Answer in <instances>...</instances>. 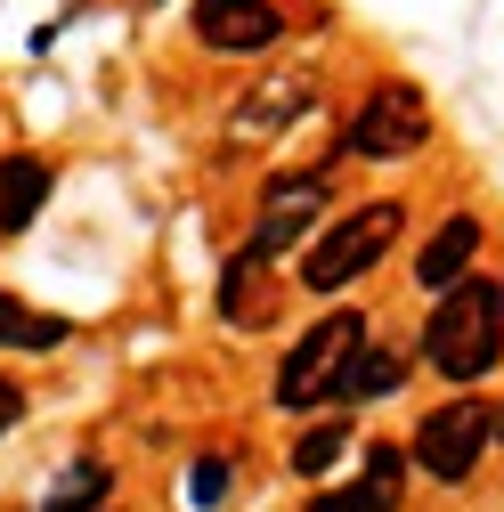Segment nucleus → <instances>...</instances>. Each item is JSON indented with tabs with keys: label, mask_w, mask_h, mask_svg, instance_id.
<instances>
[{
	"label": "nucleus",
	"mask_w": 504,
	"mask_h": 512,
	"mask_svg": "<svg viewBox=\"0 0 504 512\" xmlns=\"http://www.w3.org/2000/svg\"><path fill=\"white\" fill-rule=\"evenodd\" d=\"M504 350V277H456L448 293H439L431 309V326H423V358L431 374H448V382H480Z\"/></svg>",
	"instance_id": "obj_1"
},
{
	"label": "nucleus",
	"mask_w": 504,
	"mask_h": 512,
	"mask_svg": "<svg viewBox=\"0 0 504 512\" xmlns=\"http://www.w3.org/2000/svg\"><path fill=\"white\" fill-rule=\"evenodd\" d=\"M399 220H407V204H366V212H342L318 244L301 252V285L309 293H350L383 252L399 244Z\"/></svg>",
	"instance_id": "obj_2"
},
{
	"label": "nucleus",
	"mask_w": 504,
	"mask_h": 512,
	"mask_svg": "<svg viewBox=\"0 0 504 512\" xmlns=\"http://www.w3.org/2000/svg\"><path fill=\"white\" fill-rule=\"evenodd\" d=\"M358 342H366V317H358V309H334V317H318V326H309V334L285 350V366H277V407H285V415L326 407Z\"/></svg>",
	"instance_id": "obj_3"
},
{
	"label": "nucleus",
	"mask_w": 504,
	"mask_h": 512,
	"mask_svg": "<svg viewBox=\"0 0 504 512\" xmlns=\"http://www.w3.org/2000/svg\"><path fill=\"white\" fill-rule=\"evenodd\" d=\"M423 139H431L423 90L415 82H374L366 106L350 114V131H342V155H358V163H407Z\"/></svg>",
	"instance_id": "obj_4"
},
{
	"label": "nucleus",
	"mask_w": 504,
	"mask_h": 512,
	"mask_svg": "<svg viewBox=\"0 0 504 512\" xmlns=\"http://www.w3.org/2000/svg\"><path fill=\"white\" fill-rule=\"evenodd\" d=\"M496 439V407L488 399H448V407H431L415 423V464L439 480V488H456L480 472V447Z\"/></svg>",
	"instance_id": "obj_5"
},
{
	"label": "nucleus",
	"mask_w": 504,
	"mask_h": 512,
	"mask_svg": "<svg viewBox=\"0 0 504 512\" xmlns=\"http://www.w3.org/2000/svg\"><path fill=\"white\" fill-rule=\"evenodd\" d=\"M318 204H326V179H318V171H309V179H277L269 196H261V220H252L244 252H252V261H285V252L309 236Z\"/></svg>",
	"instance_id": "obj_6"
},
{
	"label": "nucleus",
	"mask_w": 504,
	"mask_h": 512,
	"mask_svg": "<svg viewBox=\"0 0 504 512\" xmlns=\"http://www.w3.org/2000/svg\"><path fill=\"white\" fill-rule=\"evenodd\" d=\"M277 33H285L277 0H196V41L220 57H261Z\"/></svg>",
	"instance_id": "obj_7"
},
{
	"label": "nucleus",
	"mask_w": 504,
	"mask_h": 512,
	"mask_svg": "<svg viewBox=\"0 0 504 512\" xmlns=\"http://www.w3.org/2000/svg\"><path fill=\"white\" fill-rule=\"evenodd\" d=\"M472 252H480V220H472V212H448V220L431 228V244L415 252V285H423V293H448V285L472 269Z\"/></svg>",
	"instance_id": "obj_8"
},
{
	"label": "nucleus",
	"mask_w": 504,
	"mask_h": 512,
	"mask_svg": "<svg viewBox=\"0 0 504 512\" xmlns=\"http://www.w3.org/2000/svg\"><path fill=\"white\" fill-rule=\"evenodd\" d=\"M309 512H399V447H366V472L350 488H326Z\"/></svg>",
	"instance_id": "obj_9"
},
{
	"label": "nucleus",
	"mask_w": 504,
	"mask_h": 512,
	"mask_svg": "<svg viewBox=\"0 0 504 512\" xmlns=\"http://www.w3.org/2000/svg\"><path fill=\"white\" fill-rule=\"evenodd\" d=\"M41 204H49V163L41 155H9L0 163V228L25 236L41 220Z\"/></svg>",
	"instance_id": "obj_10"
},
{
	"label": "nucleus",
	"mask_w": 504,
	"mask_h": 512,
	"mask_svg": "<svg viewBox=\"0 0 504 512\" xmlns=\"http://www.w3.org/2000/svg\"><path fill=\"white\" fill-rule=\"evenodd\" d=\"M309 98H318V82H309V74H269V82H261V98H252V106L236 114V131H244V139L285 131L293 114H309Z\"/></svg>",
	"instance_id": "obj_11"
},
{
	"label": "nucleus",
	"mask_w": 504,
	"mask_h": 512,
	"mask_svg": "<svg viewBox=\"0 0 504 512\" xmlns=\"http://www.w3.org/2000/svg\"><path fill=\"white\" fill-rule=\"evenodd\" d=\"M74 326L66 317H49V309H25L17 293H0V350H25V358H49V350H66Z\"/></svg>",
	"instance_id": "obj_12"
},
{
	"label": "nucleus",
	"mask_w": 504,
	"mask_h": 512,
	"mask_svg": "<svg viewBox=\"0 0 504 512\" xmlns=\"http://www.w3.org/2000/svg\"><path fill=\"white\" fill-rule=\"evenodd\" d=\"M383 391H399V358L374 350V342H358L350 366H342V382H334V399H383Z\"/></svg>",
	"instance_id": "obj_13"
},
{
	"label": "nucleus",
	"mask_w": 504,
	"mask_h": 512,
	"mask_svg": "<svg viewBox=\"0 0 504 512\" xmlns=\"http://www.w3.org/2000/svg\"><path fill=\"white\" fill-rule=\"evenodd\" d=\"M261 269H269V261H252V252H236V261H228V285H220V317H236V326H261V317H269Z\"/></svg>",
	"instance_id": "obj_14"
},
{
	"label": "nucleus",
	"mask_w": 504,
	"mask_h": 512,
	"mask_svg": "<svg viewBox=\"0 0 504 512\" xmlns=\"http://www.w3.org/2000/svg\"><path fill=\"white\" fill-rule=\"evenodd\" d=\"M342 456H350V431H342V423H318V431L293 439V472H301V480H309V472H334Z\"/></svg>",
	"instance_id": "obj_15"
},
{
	"label": "nucleus",
	"mask_w": 504,
	"mask_h": 512,
	"mask_svg": "<svg viewBox=\"0 0 504 512\" xmlns=\"http://www.w3.org/2000/svg\"><path fill=\"white\" fill-rule=\"evenodd\" d=\"M90 504H106V472L98 464H66V480L49 488L41 512H90Z\"/></svg>",
	"instance_id": "obj_16"
},
{
	"label": "nucleus",
	"mask_w": 504,
	"mask_h": 512,
	"mask_svg": "<svg viewBox=\"0 0 504 512\" xmlns=\"http://www.w3.org/2000/svg\"><path fill=\"white\" fill-rule=\"evenodd\" d=\"M187 496H196V504H220V496H228V464H220V456H204V464H196V480H187Z\"/></svg>",
	"instance_id": "obj_17"
},
{
	"label": "nucleus",
	"mask_w": 504,
	"mask_h": 512,
	"mask_svg": "<svg viewBox=\"0 0 504 512\" xmlns=\"http://www.w3.org/2000/svg\"><path fill=\"white\" fill-rule=\"evenodd\" d=\"M17 423H25V391H17V382H9V374H0V439H9Z\"/></svg>",
	"instance_id": "obj_18"
},
{
	"label": "nucleus",
	"mask_w": 504,
	"mask_h": 512,
	"mask_svg": "<svg viewBox=\"0 0 504 512\" xmlns=\"http://www.w3.org/2000/svg\"><path fill=\"white\" fill-rule=\"evenodd\" d=\"M496 439H504V415H496Z\"/></svg>",
	"instance_id": "obj_19"
}]
</instances>
